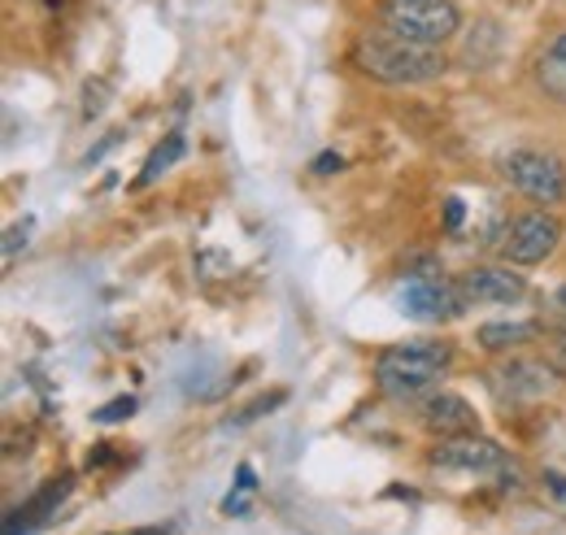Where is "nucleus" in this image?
Masks as SVG:
<instances>
[{"instance_id":"f257e3e1","label":"nucleus","mask_w":566,"mask_h":535,"mask_svg":"<svg viewBox=\"0 0 566 535\" xmlns=\"http://www.w3.org/2000/svg\"><path fill=\"white\" fill-rule=\"evenodd\" d=\"M354 62L361 74L392 83V87H415V83H431L444 74V53L436 44L406 40L397 31H366L354 44Z\"/></svg>"},{"instance_id":"f03ea898","label":"nucleus","mask_w":566,"mask_h":535,"mask_svg":"<svg viewBox=\"0 0 566 535\" xmlns=\"http://www.w3.org/2000/svg\"><path fill=\"white\" fill-rule=\"evenodd\" d=\"M453 361V348L444 339H410V344H392L379 353L375 361V384L384 397L392 401H419L427 397L444 370Z\"/></svg>"},{"instance_id":"7ed1b4c3","label":"nucleus","mask_w":566,"mask_h":535,"mask_svg":"<svg viewBox=\"0 0 566 535\" xmlns=\"http://www.w3.org/2000/svg\"><path fill=\"white\" fill-rule=\"evenodd\" d=\"M501 175L514 192L536 204H558L566 197V166L545 148H510L501 157Z\"/></svg>"},{"instance_id":"20e7f679","label":"nucleus","mask_w":566,"mask_h":535,"mask_svg":"<svg viewBox=\"0 0 566 535\" xmlns=\"http://www.w3.org/2000/svg\"><path fill=\"white\" fill-rule=\"evenodd\" d=\"M384 18H388V31L419 40V44H436V49L453 40L462 22L453 0H388Z\"/></svg>"},{"instance_id":"39448f33","label":"nucleus","mask_w":566,"mask_h":535,"mask_svg":"<svg viewBox=\"0 0 566 535\" xmlns=\"http://www.w3.org/2000/svg\"><path fill=\"white\" fill-rule=\"evenodd\" d=\"M563 244V227L549 209H532V213H518L510 222V231L501 235V258L510 266H541L554 258V249Z\"/></svg>"},{"instance_id":"423d86ee","label":"nucleus","mask_w":566,"mask_h":535,"mask_svg":"<svg viewBox=\"0 0 566 535\" xmlns=\"http://www.w3.org/2000/svg\"><path fill=\"white\" fill-rule=\"evenodd\" d=\"M401 310L419 323H440V318H458L467 310V296L458 283H449L440 274H415L401 287Z\"/></svg>"},{"instance_id":"0eeeda50","label":"nucleus","mask_w":566,"mask_h":535,"mask_svg":"<svg viewBox=\"0 0 566 535\" xmlns=\"http://www.w3.org/2000/svg\"><path fill=\"white\" fill-rule=\"evenodd\" d=\"M436 466L444 470H467V474H489V470H501L505 466V453L496 449L493 440H484V436H475V431H467V436H449L440 449H436V458H431Z\"/></svg>"},{"instance_id":"6e6552de","label":"nucleus","mask_w":566,"mask_h":535,"mask_svg":"<svg viewBox=\"0 0 566 535\" xmlns=\"http://www.w3.org/2000/svg\"><path fill=\"white\" fill-rule=\"evenodd\" d=\"M458 287H462L467 305H471V301H475V305H514V301L527 296V283H523L510 266L467 270V274L458 279Z\"/></svg>"},{"instance_id":"1a4fd4ad","label":"nucleus","mask_w":566,"mask_h":535,"mask_svg":"<svg viewBox=\"0 0 566 535\" xmlns=\"http://www.w3.org/2000/svg\"><path fill=\"white\" fill-rule=\"evenodd\" d=\"M496 379H501V392L514 401H532V397H545L558 388V375L545 361H510Z\"/></svg>"},{"instance_id":"9d476101","label":"nucleus","mask_w":566,"mask_h":535,"mask_svg":"<svg viewBox=\"0 0 566 535\" xmlns=\"http://www.w3.org/2000/svg\"><path fill=\"white\" fill-rule=\"evenodd\" d=\"M423 422L440 436H467V431H475V409L453 392H440V397L423 401Z\"/></svg>"},{"instance_id":"9b49d317","label":"nucleus","mask_w":566,"mask_h":535,"mask_svg":"<svg viewBox=\"0 0 566 535\" xmlns=\"http://www.w3.org/2000/svg\"><path fill=\"white\" fill-rule=\"evenodd\" d=\"M536 78H541V87H545L554 101H566V31L545 49V57H541V66H536Z\"/></svg>"},{"instance_id":"f8f14e48","label":"nucleus","mask_w":566,"mask_h":535,"mask_svg":"<svg viewBox=\"0 0 566 535\" xmlns=\"http://www.w3.org/2000/svg\"><path fill=\"white\" fill-rule=\"evenodd\" d=\"M536 335H541V323H489V327H480V344L489 353H505V348H518Z\"/></svg>"},{"instance_id":"ddd939ff","label":"nucleus","mask_w":566,"mask_h":535,"mask_svg":"<svg viewBox=\"0 0 566 535\" xmlns=\"http://www.w3.org/2000/svg\"><path fill=\"white\" fill-rule=\"evenodd\" d=\"M184 157V135H166V144L161 148H153L148 153V161H144V175H140V183H153V179H161L175 161Z\"/></svg>"},{"instance_id":"4468645a","label":"nucleus","mask_w":566,"mask_h":535,"mask_svg":"<svg viewBox=\"0 0 566 535\" xmlns=\"http://www.w3.org/2000/svg\"><path fill=\"white\" fill-rule=\"evenodd\" d=\"M136 409V401L132 397H118L114 405H105V409H96V422H118L123 413H132Z\"/></svg>"},{"instance_id":"2eb2a0df","label":"nucleus","mask_w":566,"mask_h":535,"mask_svg":"<svg viewBox=\"0 0 566 535\" xmlns=\"http://www.w3.org/2000/svg\"><path fill=\"white\" fill-rule=\"evenodd\" d=\"M444 209H449V213H444V222H449V227H458V222H462V201H449Z\"/></svg>"},{"instance_id":"dca6fc26","label":"nucleus","mask_w":566,"mask_h":535,"mask_svg":"<svg viewBox=\"0 0 566 535\" xmlns=\"http://www.w3.org/2000/svg\"><path fill=\"white\" fill-rule=\"evenodd\" d=\"M545 479L554 483V492H558V496H563V501H566V479H558V474H545Z\"/></svg>"}]
</instances>
